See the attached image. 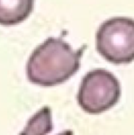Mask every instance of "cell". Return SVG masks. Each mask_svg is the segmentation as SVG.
<instances>
[{
    "instance_id": "obj_4",
    "label": "cell",
    "mask_w": 134,
    "mask_h": 135,
    "mask_svg": "<svg viewBox=\"0 0 134 135\" xmlns=\"http://www.w3.org/2000/svg\"><path fill=\"white\" fill-rule=\"evenodd\" d=\"M33 7L34 0H0V25L13 26L24 21Z\"/></svg>"
},
{
    "instance_id": "obj_2",
    "label": "cell",
    "mask_w": 134,
    "mask_h": 135,
    "mask_svg": "<svg viewBox=\"0 0 134 135\" xmlns=\"http://www.w3.org/2000/svg\"><path fill=\"white\" fill-rule=\"evenodd\" d=\"M96 47L109 62H131L134 61V20L116 17L102 23L96 35Z\"/></svg>"
},
{
    "instance_id": "obj_5",
    "label": "cell",
    "mask_w": 134,
    "mask_h": 135,
    "mask_svg": "<svg viewBox=\"0 0 134 135\" xmlns=\"http://www.w3.org/2000/svg\"><path fill=\"white\" fill-rule=\"evenodd\" d=\"M52 129V109L48 106H45L29 119L19 135H47Z\"/></svg>"
},
{
    "instance_id": "obj_3",
    "label": "cell",
    "mask_w": 134,
    "mask_h": 135,
    "mask_svg": "<svg viewBox=\"0 0 134 135\" xmlns=\"http://www.w3.org/2000/svg\"><path fill=\"white\" fill-rule=\"evenodd\" d=\"M121 87L118 78L105 69H95L83 77L77 94V102L84 111L100 114L118 102Z\"/></svg>"
},
{
    "instance_id": "obj_1",
    "label": "cell",
    "mask_w": 134,
    "mask_h": 135,
    "mask_svg": "<svg viewBox=\"0 0 134 135\" xmlns=\"http://www.w3.org/2000/svg\"><path fill=\"white\" fill-rule=\"evenodd\" d=\"M84 50L82 47L75 51L60 38H49L29 56L26 66L28 79L46 87L64 83L79 70Z\"/></svg>"
},
{
    "instance_id": "obj_6",
    "label": "cell",
    "mask_w": 134,
    "mask_h": 135,
    "mask_svg": "<svg viewBox=\"0 0 134 135\" xmlns=\"http://www.w3.org/2000/svg\"><path fill=\"white\" fill-rule=\"evenodd\" d=\"M57 135H73V132L72 130H65V131H63V132H61V133H59Z\"/></svg>"
}]
</instances>
